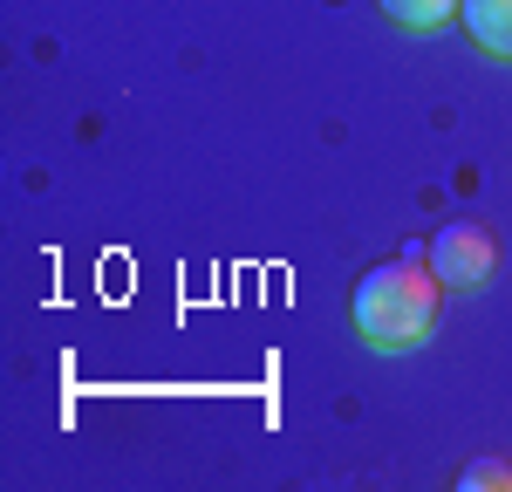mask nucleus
<instances>
[{"label":"nucleus","instance_id":"obj_1","mask_svg":"<svg viewBox=\"0 0 512 492\" xmlns=\"http://www.w3.org/2000/svg\"><path fill=\"white\" fill-rule=\"evenodd\" d=\"M437 274L431 267H417V260H383V267H369L362 281H355V335L369 342V349H410V342H424L437 322Z\"/></svg>","mask_w":512,"mask_h":492},{"label":"nucleus","instance_id":"obj_2","mask_svg":"<svg viewBox=\"0 0 512 492\" xmlns=\"http://www.w3.org/2000/svg\"><path fill=\"white\" fill-rule=\"evenodd\" d=\"M492 267H499V240L485 226H444L431 240V274L444 287H478L492 281Z\"/></svg>","mask_w":512,"mask_h":492},{"label":"nucleus","instance_id":"obj_3","mask_svg":"<svg viewBox=\"0 0 512 492\" xmlns=\"http://www.w3.org/2000/svg\"><path fill=\"white\" fill-rule=\"evenodd\" d=\"M458 21L485 55L512 62V0H458Z\"/></svg>","mask_w":512,"mask_h":492},{"label":"nucleus","instance_id":"obj_4","mask_svg":"<svg viewBox=\"0 0 512 492\" xmlns=\"http://www.w3.org/2000/svg\"><path fill=\"white\" fill-rule=\"evenodd\" d=\"M390 21H403V28H444L451 14H458V0H376Z\"/></svg>","mask_w":512,"mask_h":492}]
</instances>
